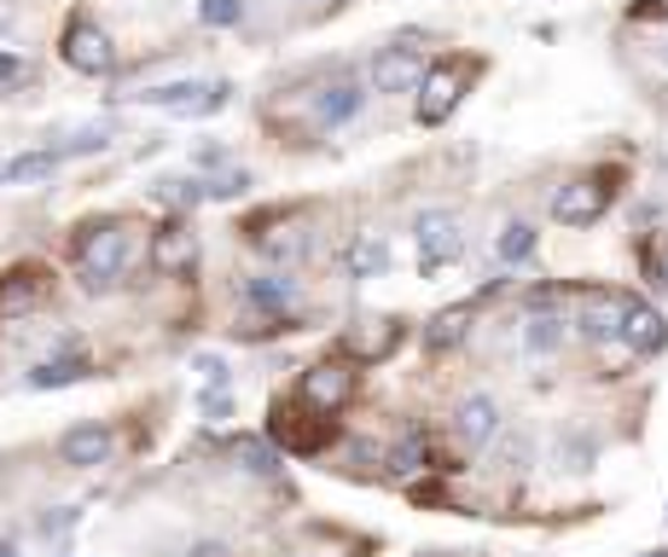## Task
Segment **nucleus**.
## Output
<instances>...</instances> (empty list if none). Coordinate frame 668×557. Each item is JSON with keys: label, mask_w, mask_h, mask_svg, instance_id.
I'll return each mask as SVG.
<instances>
[{"label": "nucleus", "mask_w": 668, "mask_h": 557, "mask_svg": "<svg viewBox=\"0 0 668 557\" xmlns=\"http://www.w3.org/2000/svg\"><path fill=\"white\" fill-rule=\"evenodd\" d=\"M244 302H250L256 314H267L274 326H291L286 308L297 302V279H286V274H256V279L244 284Z\"/></svg>", "instance_id": "13"}, {"label": "nucleus", "mask_w": 668, "mask_h": 557, "mask_svg": "<svg viewBox=\"0 0 668 557\" xmlns=\"http://www.w3.org/2000/svg\"><path fill=\"white\" fill-rule=\"evenodd\" d=\"M524 343H529V354H553L564 343V319L558 314H534L529 331H524Z\"/></svg>", "instance_id": "26"}, {"label": "nucleus", "mask_w": 668, "mask_h": 557, "mask_svg": "<svg viewBox=\"0 0 668 557\" xmlns=\"http://www.w3.org/2000/svg\"><path fill=\"white\" fill-rule=\"evenodd\" d=\"M222 163H227V151L215 145V140H204V145H198V168H222Z\"/></svg>", "instance_id": "33"}, {"label": "nucleus", "mask_w": 668, "mask_h": 557, "mask_svg": "<svg viewBox=\"0 0 668 557\" xmlns=\"http://www.w3.org/2000/svg\"><path fill=\"white\" fill-rule=\"evenodd\" d=\"M12 81H24V59L18 53H0V88H12Z\"/></svg>", "instance_id": "32"}, {"label": "nucleus", "mask_w": 668, "mask_h": 557, "mask_svg": "<svg viewBox=\"0 0 668 557\" xmlns=\"http://www.w3.org/2000/svg\"><path fill=\"white\" fill-rule=\"evenodd\" d=\"M425 81V53L419 47H378L373 53V88L378 93H413Z\"/></svg>", "instance_id": "10"}, {"label": "nucleus", "mask_w": 668, "mask_h": 557, "mask_svg": "<svg viewBox=\"0 0 668 557\" xmlns=\"http://www.w3.org/2000/svg\"><path fill=\"white\" fill-rule=\"evenodd\" d=\"M663 284H668V262H663Z\"/></svg>", "instance_id": "38"}, {"label": "nucleus", "mask_w": 668, "mask_h": 557, "mask_svg": "<svg viewBox=\"0 0 668 557\" xmlns=\"http://www.w3.org/2000/svg\"><path fill=\"white\" fill-rule=\"evenodd\" d=\"M59 53H64V64H71V71H81V76H105L111 64H116L111 36H105V29H99L93 18H71V24H64Z\"/></svg>", "instance_id": "6"}, {"label": "nucleus", "mask_w": 668, "mask_h": 557, "mask_svg": "<svg viewBox=\"0 0 668 557\" xmlns=\"http://www.w3.org/2000/svg\"><path fill=\"white\" fill-rule=\"evenodd\" d=\"M622 343L633 354H663L668 349V319L651 308V302L628 296V308H622Z\"/></svg>", "instance_id": "12"}, {"label": "nucleus", "mask_w": 668, "mask_h": 557, "mask_svg": "<svg viewBox=\"0 0 668 557\" xmlns=\"http://www.w3.org/2000/svg\"><path fill=\"white\" fill-rule=\"evenodd\" d=\"M232 459H239V465L250 470V477H274V470H279L274 447L256 442V435H239V442H232Z\"/></svg>", "instance_id": "24"}, {"label": "nucleus", "mask_w": 668, "mask_h": 557, "mask_svg": "<svg viewBox=\"0 0 668 557\" xmlns=\"http://www.w3.org/2000/svg\"><path fill=\"white\" fill-rule=\"evenodd\" d=\"M198 267V232L187 215H175V221H163L152 232V274L163 279H180V274H192Z\"/></svg>", "instance_id": "7"}, {"label": "nucleus", "mask_w": 668, "mask_h": 557, "mask_svg": "<svg viewBox=\"0 0 668 557\" xmlns=\"http://www.w3.org/2000/svg\"><path fill=\"white\" fill-rule=\"evenodd\" d=\"M59 168V157H53V145L47 151H24V157H7V186H24V180H47Z\"/></svg>", "instance_id": "23"}, {"label": "nucleus", "mask_w": 668, "mask_h": 557, "mask_svg": "<svg viewBox=\"0 0 668 557\" xmlns=\"http://www.w3.org/2000/svg\"><path fill=\"white\" fill-rule=\"evenodd\" d=\"M349 279H378L383 267H390V244L378 239V232H361L355 244H349Z\"/></svg>", "instance_id": "20"}, {"label": "nucleus", "mask_w": 668, "mask_h": 557, "mask_svg": "<svg viewBox=\"0 0 668 557\" xmlns=\"http://www.w3.org/2000/svg\"><path fill=\"white\" fill-rule=\"evenodd\" d=\"M0 186H7V157H0Z\"/></svg>", "instance_id": "36"}, {"label": "nucleus", "mask_w": 668, "mask_h": 557, "mask_svg": "<svg viewBox=\"0 0 668 557\" xmlns=\"http://www.w3.org/2000/svg\"><path fill=\"white\" fill-rule=\"evenodd\" d=\"M250 244H256L267 262H303V256H308V232H303V221L256 227V232H250Z\"/></svg>", "instance_id": "15"}, {"label": "nucleus", "mask_w": 668, "mask_h": 557, "mask_svg": "<svg viewBox=\"0 0 668 557\" xmlns=\"http://www.w3.org/2000/svg\"><path fill=\"white\" fill-rule=\"evenodd\" d=\"M36 302H41V274H29V267H24V274H12L7 284H0V314H7V319L29 314Z\"/></svg>", "instance_id": "21"}, {"label": "nucleus", "mask_w": 668, "mask_h": 557, "mask_svg": "<svg viewBox=\"0 0 668 557\" xmlns=\"http://www.w3.org/2000/svg\"><path fill=\"white\" fill-rule=\"evenodd\" d=\"M465 81H471V64L465 59H448V64H437V71H425V81H419V123L425 128H442L448 116H454V105L465 99Z\"/></svg>", "instance_id": "4"}, {"label": "nucleus", "mask_w": 668, "mask_h": 557, "mask_svg": "<svg viewBox=\"0 0 668 557\" xmlns=\"http://www.w3.org/2000/svg\"><path fill=\"white\" fill-rule=\"evenodd\" d=\"M157 198L175 210H198L210 204V180H192V175H175V180H157Z\"/></svg>", "instance_id": "22"}, {"label": "nucleus", "mask_w": 668, "mask_h": 557, "mask_svg": "<svg viewBox=\"0 0 668 557\" xmlns=\"http://www.w3.org/2000/svg\"><path fill=\"white\" fill-rule=\"evenodd\" d=\"M134 99L157 105V111H175V116H210L232 99V81H169V88H146Z\"/></svg>", "instance_id": "3"}, {"label": "nucleus", "mask_w": 668, "mask_h": 557, "mask_svg": "<svg viewBox=\"0 0 668 557\" xmlns=\"http://www.w3.org/2000/svg\"><path fill=\"white\" fill-rule=\"evenodd\" d=\"M465 331H471V302H454V308H442L437 319L425 326V349H454V343H465Z\"/></svg>", "instance_id": "19"}, {"label": "nucleus", "mask_w": 668, "mask_h": 557, "mask_svg": "<svg viewBox=\"0 0 668 557\" xmlns=\"http://www.w3.org/2000/svg\"><path fill=\"white\" fill-rule=\"evenodd\" d=\"M303 407H314V413H338L349 395H355V366L349 360H320V366H308L303 371Z\"/></svg>", "instance_id": "8"}, {"label": "nucleus", "mask_w": 668, "mask_h": 557, "mask_svg": "<svg viewBox=\"0 0 668 557\" xmlns=\"http://www.w3.org/2000/svg\"><path fill=\"white\" fill-rule=\"evenodd\" d=\"M88 371L93 366L81 354H47V360L29 366V390H64V383H81Z\"/></svg>", "instance_id": "18"}, {"label": "nucleus", "mask_w": 668, "mask_h": 557, "mask_svg": "<svg viewBox=\"0 0 668 557\" xmlns=\"http://www.w3.org/2000/svg\"><path fill=\"white\" fill-rule=\"evenodd\" d=\"M610 175H588V180H570V186H558L553 192V221L564 227H593L598 215L610 210Z\"/></svg>", "instance_id": "5"}, {"label": "nucleus", "mask_w": 668, "mask_h": 557, "mask_svg": "<svg viewBox=\"0 0 668 557\" xmlns=\"http://www.w3.org/2000/svg\"><path fill=\"white\" fill-rule=\"evenodd\" d=\"M111 453H116V435H111L105 425H71V430L59 435V459L76 465V470L111 465Z\"/></svg>", "instance_id": "11"}, {"label": "nucleus", "mask_w": 668, "mask_h": 557, "mask_svg": "<svg viewBox=\"0 0 668 557\" xmlns=\"http://www.w3.org/2000/svg\"><path fill=\"white\" fill-rule=\"evenodd\" d=\"M88 151H105V134H99V128H88V134H76V140L53 145V157L64 163V157H88Z\"/></svg>", "instance_id": "30"}, {"label": "nucleus", "mask_w": 668, "mask_h": 557, "mask_svg": "<svg viewBox=\"0 0 668 557\" xmlns=\"http://www.w3.org/2000/svg\"><path fill=\"white\" fill-rule=\"evenodd\" d=\"M622 308L628 296L622 291H581L576 296V331L588 337V343H610V337H622Z\"/></svg>", "instance_id": "9"}, {"label": "nucleus", "mask_w": 668, "mask_h": 557, "mask_svg": "<svg viewBox=\"0 0 668 557\" xmlns=\"http://www.w3.org/2000/svg\"><path fill=\"white\" fill-rule=\"evenodd\" d=\"M187 557H227V546H222V540H204V546H192Z\"/></svg>", "instance_id": "34"}, {"label": "nucleus", "mask_w": 668, "mask_h": 557, "mask_svg": "<svg viewBox=\"0 0 668 557\" xmlns=\"http://www.w3.org/2000/svg\"><path fill=\"white\" fill-rule=\"evenodd\" d=\"M663 64H668V47H663Z\"/></svg>", "instance_id": "39"}, {"label": "nucleus", "mask_w": 668, "mask_h": 557, "mask_svg": "<svg viewBox=\"0 0 668 557\" xmlns=\"http://www.w3.org/2000/svg\"><path fill=\"white\" fill-rule=\"evenodd\" d=\"M192 366L204 371V383H210V390H222V383H227V360H222V354H198Z\"/></svg>", "instance_id": "31"}, {"label": "nucleus", "mask_w": 668, "mask_h": 557, "mask_svg": "<svg viewBox=\"0 0 668 557\" xmlns=\"http://www.w3.org/2000/svg\"><path fill=\"white\" fill-rule=\"evenodd\" d=\"M395 343H401V319H361V326L343 337V349L355 354V360H383Z\"/></svg>", "instance_id": "16"}, {"label": "nucleus", "mask_w": 668, "mask_h": 557, "mask_svg": "<svg viewBox=\"0 0 668 557\" xmlns=\"http://www.w3.org/2000/svg\"><path fill=\"white\" fill-rule=\"evenodd\" d=\"M454 430H459V442L465 447H489L494 435H500V407L489 395H471V401H459V413H454Z\"/></svg>", "instance_id": "14"}, {"label": "nucleus", "mask_w": 668, "mask_h": 557, "mask_svg": "<svg viewBox=\"0 0 668 557\" xmlns=\"http://www.w3.org/2000/svg\"><path fill=\"white\" fill-rule=\"evenodd\" d=\"M361 105H366L361 81H331V88H320V99H314V116H320L326 128H343L361 116Z\"/></svg>", "instance_id": "17"}, {"label": "nucleus", "mask_w": 668, "mask_h": 557, "mask_svg": "<svg viewBox=\"0 0 668 557\" xmlns=\"http://www.w3.org/2000/svg\"><path fill=\"white\" fill-rule=\"evenodd\" d=\"M0 557H12V546H0Z\"/></svg>", "instance_id": "37"}, {"label": "nucleus", "mask_w": 668, "mask_h": 557, "mask_svg": "<svg viewBox=\"0 0 668 557\" xmlns=\"http://www.w3.org/2000/svg\"><path fill=\"white\" fill-rule=\"evenodd\" d=\"M198 24H210V29L244 24V0H198Z\"/></svg>", "instance_id": "28"}, {"label": "nucleus", "mask_w": 668, "mask_h": 557, "mask_svg": "<svg viewBox=\"0 0 668 557\" xmlns=\"http://www.w3.org/2000/svg\"><path fill=\"white\" fill-rule=\"evenodd\" d=\"M413 239H419V274H442V267H454L465 256V232L448 210H425L419 227H413Z\"/></svg>", "instance_id": "2"}, {"label": "nucleus", "mask_w": 668, "mask_h": 557, "mask_svg": "<svg viewBox=\"0 0 668 557\" xmlns=\"http://www.w3.org/2000/svg\"><path fill=\"white\" fill-rule=\"evenodd\" d=\"M425 465H430V447H425L419 430H413L407 442L390 447V477H413V470H425Z\"/></svg>", "instance_id": "25"}, {"label": "nucleus", "mask_w": 668, "mask_h": 557, "mask_svg": "<svg viewBox=\"0 0 668 557\" xmlns=\"http://www.w3.org/2000/svg\"><path fill=\"white\" fill-rule=\"evenodd\" d=\"M651 557H668V552H651Z\"/></svg>", "instance_id": "40"}, {"label": "nucleus", "mask_w": 668, "mask_h": 557, "mask_svg": "<svg viewBox=\"0 0 668 557\" xmlns=\"http://www.w3.org/2000/svg\"><path fill=\"white\" fill-rule=\"evenodd\" d=\"M640 18H668V0H645V7H640Z\"/></svg>", "instance_id": "35"}, {"label": "nucleus", "mask_w": 668, "mask_h": 557, "mask_svg": "<svg viewBox=\"0 0 668 557\" xmlns=\"http://www.w3.org/2000/svg\"><path fill=\"white\" fill-rule=\"evenodd\" d=\"M494 250H500V262H512V267L529 262V256H534V227H529V221H512L506 232H500Z\"/></svg>", "instance_id": "27"}, {"label": "nucleus", "mask_w": 668, "mask_h": 557, "mask_svg": "<svg viewBox=\"0 0 668 557\" xmlns=\"http://www.w3.org/2000/svg\"><path fill=\"white\" fill-rule=\"evenodd\" d=\"M244 192H250V175H244V168H227L222 180H210V198H215V204H232V198H244Z\"/></svg>", "instance_id": "29"}, {"label": "nucleus", "mask_w": 668, "mask_h": 557, "mask_svg": "<svg viewBox=\"0 0 668 557\" xmlns=\"http://www.w3.org/2000/svg\"><path fill=\"white\" fill-rule=\"evenodd\" d=\"M128 250H134V232L128 221H99L76 239V274L88 291H111L116 274L128 267Z\"/></svg>", "instance_id": "1"}]
</instances>
